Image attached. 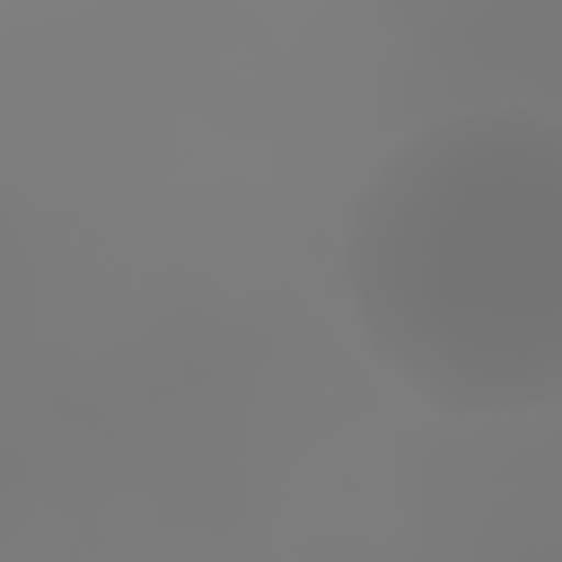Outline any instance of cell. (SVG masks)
<instances>
[{
	"label": "cell",
	"instance_id": "cell-1",
	"mask_svg": "<svg viewBox=\"0 0 562 562\" xmlns=\"http://www.w3.org/2000/svg\"><path fill=\"white\" fill-rule=\"evenodd\" d=\"M360 342L439 413L562 404V123L474 105L413 132L351 202Z\"/></svg>",
	"mask_w": 562,
	"mask_h": 562
}]
</instances>
